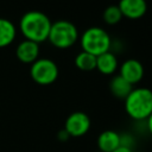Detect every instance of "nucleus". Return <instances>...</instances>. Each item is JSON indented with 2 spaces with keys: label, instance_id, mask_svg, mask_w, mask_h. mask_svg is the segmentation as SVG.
<instances>
[{
  "label": "nucleus",
  "instance_id": "1",
  "mask_svg": "<svg viewBox=\"0 0 152 152\" xmlns=\"http://www.w3.org/2000/svg\"><path fill=\"white\" fill-rule=\"evenodd\" d=\"M51 24L50 18L45 13L40 11H28L21 17L19 30L25 39L39 44L48 40Z\"/></svg>",
  "mask_w": 152,
  "mask_h": 152
},
{
  "label": "nucleus",
  "instance_id": "2",
  "mask_svg": "<svg viewBox=\"0 0 152 152\" xmlns=\"http://www.w3.org/2000/svg\"><path fill=\"white\" fill-rule=\"evenodd\" d=\"M126 113L134 120H146L152 114V90L133 88L125 99Z\"/></svg>",
  "mask_w": 152,
  "mask_h": 152
},
{
  "label": "nucleus",
  "instance_id": "3",
  "mask_svg": "<svg viewBox=\"0 0 152 152\" xmlns=\"http://www.w3.org/2000/svg\"><path fill=\"white\" fill-rule=\"evenodd\" d=\"M81 46L82 51L94 55L95 57L109 51L110 48V37L101 27L93 26L87 28L81 36Z\"/></svg>",
  "mask_w": 152,
  "mask_h": 152
},
{
  "label": "nucleus",
  "instance_id": "4",
  "mask_svg": "<svg viewBox=\"0 0 152 152\" xmlns=\"http://www.w3.org/2000/svg\"><path fill=\"white\" fill-rule=\"evenodd\" d=\"M78 38L77 27L68 20H57L51 24L49 32V42L58 49H68L72 46Z\"/></svg>",
  "mask_w": 152,
  "mask_h": 152
},
{
  "label": "nucleus",
  "instance_id": "5",
  "mask_svg": "<svg viewBox=\"0 0 152 152\" xmlns=\"http://www.w3.org/2000/svg\"><path fill=\"white\" fill-rule=\"evenodd\" d=\"M30 75L36 83L48 86L57 80L58 66L53 61L49 58H38L31 64Z\"/></svg>",
  "mask_w": 152,
  "mask_h": 152
},
{
  "label": "nucleus",
  "instance_id": "6",
  "mask_svg": "<svg viewBox=\"0 0 152 152\" xmlns=\"http://www.w3.org/2000/svg\"><path fill=\"white\" fill-rule=\"evenodd\" d=\"M90 128V119L89 116L83 112H74L71 113L64 125L65 132L69 134V137H82L84 135Z\"/></svg>",
  "mask_w": 152,
  "mask_h": 152
},
{
  "label": "nucleus",
  "instance_id": "7",
  "mask_svg": "<svg viewBox=\"0 0 152 152\" xmlns=\"http://www.w3.org/2000/svg\"><path fill=\"white\" fill-rule=\"evenodd\" d=\"M119 75L133 86V84L140 82L141 78L144 77V66L138 59L129 58V59H126L120 65Z\"/></svg>",
  "mask_w": 152,
  "mask_h": 152
},
{
  "label": "nucleus",
  "instance_id": "8",
  "mask_svg": "<svg viewBox=\"0 0 152 152\" xmlns=\"http://www.w3.org/2000/svg\"><path fill=\"white\" fill-rule=\"evenodd\" d=\"M118 7L122 17L128 19H139L147 11L146 0H120Z\"/></svg>",
  "mask_w": 152,
  "mask_h": 152
},
{
  "label": "nucleus",
  "instance_id": "9",
  "mask_svg": "<svg viewBox=\"0 0 152 152\" xmlns=\"http://www.w3.org/2000/svg\"><path fill=\"white\" fill-rule=\"evenodd\" d=\"M17 58L26 64H32L38 59L39 56V44L31 40H23L15 49Z\"/></svg>",
  "mask_w": 152,
  "mask_h": 152
},
{
  "label": "nucleus",
  "instance_id": "10",
  "mask_svg": "<svg viewBox=\"0 0 152 152\" xmlns=\"http://www.w3.org/2000/svg\"><path fill=\"white\" fill-rule=\"evenodd\" d=\"M97 146L101 152H113L120 146V134L115 131H103L97 138Z\"/></svg>",
  "mask_w": 152,
  "mask_h": 152
},
{
  "label": "nucleus",
  "instance_id": "11",
  "mask_svg": "<svg viewBox=\"0 0 152 152\" xmlns=\"http://www.w3.org/2000/svg\"><path fill=\"white\" fill-rule=\"evenodd\" d=\"M96 69L103 75H112L118 69V59L115 55L107 51L96 56Z\"/></svg>",
  "mask_w": 152,
  "mask_h": 152
},
{
  "label": "nucleus",
  "instance_id": "12",
  "mask_svg": "<svg viewBox=\"0 0 152 152\" xmlns=\"http://www.w3.org/2000/svg\"><path fill=\"white\" fill-rule=\"evenodd\" d=\"M133 86L131 83H128L125 78H122L120 75H116L114 77H112L110 82H109V90L110 93L121 100H125L128 94L132 91Z\"/></svg>",
  "mask_w": 152,
  "mask_h": 152
},
{
  "label": "nucleus",
  "instance_id": "13",
  "mask_svg": "<svg viewBox=\"0 0 152 152\" xmlns=\"http://www.w3.org/2000/svg\"><path fill=\"white\" fill-rule=\"evenodd\" d=\"M17 36L14 24L5 18H0V48L8 46Z\"/></svg>",
  "mask_w": 152,
  "mask_h": 152
},
{
  "label": "nucleus",
  "instance_id": "14",
  "mask_svg": "<svg viewBox=\"0 0 152 152\" xmlns=\"http://www.w3.org/2000/svg\"><path fill=\"white\" fill-rule=\"evenodd\" d=\"M75 65L83 71H91L96 69V57L86 51H81L75 58Z\"/></svg>",
  "mask_w": 152,
  "mask_h": 152
},
{
  "label": "nucleus",
  "instance_id": "15",
  "mask_svg": "<svg viewBox=\"0 0 152 152\" xmlns=\"http://www.w3.org/2000/svg\"><path fill=\"white\" fill-rule=\"evenodd\" d=\"M121 19H122V14L118 5H110L103 11V20L108 25H115Z\"/></svg>",
  "mask_w": 152,
  "mask_h": 152
},
{
  "label": "nucleus",
  "instance_id": "16",
  "mask_svg": "<svg viewBox=\"0 0 152 152\" xmlns=\"http://www.w3.org/2000/svg\"><path fill=\"white\" fill-rule=\"evenodd\" d=\"M113 152H133L132 151V148H129V147H126V146H119V147H116Z\"/></svg>",
  "mask_w": 152,
  "mask_h": 152
},
{
  "label": "nucleus",
  "instance_id": "17",
  "mask_svg": "<svg viewBox=\"0 0 152 152\" xmlns=\"http://www.w3.org/2000/svg\"><path fill=\"white\" fill-rule=\"evenodd\" d=\"M58 138H59V140H68V138H69V134L65 132V129H62L59 133H58Z\"/></svg>",
  "mask_w": 152,
  "mask_h": 152
},
{
  "label": "nucleus",
  "instance_id": "18",
  "mask_svg": "<svg viewBox=\"0 0 152 152\" xmlns=\"http://www.w3.org/2000/svg\"><path fill=\"white\" fill-rule=\"evenodd\" d=\"M146 121H147V128H148V132L152 134V114L146 119Z\"/></svg>",
  "mask_w": 152,
  "mask_h": 152
}]
</instances>
